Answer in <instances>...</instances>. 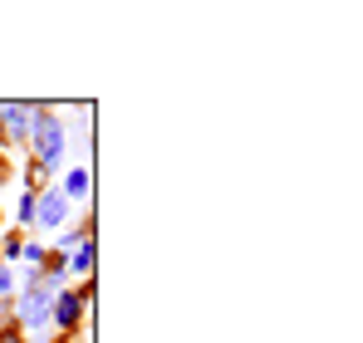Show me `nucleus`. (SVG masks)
I'll return each instance as SVG.
<instances>
[{
  "label": "nucleus",
  "mask_w": 363,
  "mask_h": 343,
  "mask_svg": "<svg viewBox=\"0 0 363 343\" xmlns=\"http://www.w3.org/2000/svg\"><path fill=\"white\" fill-rule=\"evenodd\" d=\"M0 230H5V211H0Z\"/></svg>",
  "instance_id": "nucleus-13"
},
{
  "label": "nucleus",
  "mask_w": 363,
  "mask_h": 343,
  "mask_svg": "<svg viewBox=\"0 0 363 343\" xmlns=\"http://www.w3.org/2000/svg\"><path fill=\"white\" fill-rule=\"evenodd\" d=\"M0 343H30V334H25L15 319H10V324H0Z\"/></svg>",
  "instance_id": "nucleus-9"
},
{
  "label": "nucleus",
  "mask_w": 363,
  "mask_h": 343,
  "mask_svg": "<svg viewBox=\"0 0 363 343\" xmlns=\"http://www.w3.org/2000/svg\"><path fill=\"white\" fill-rule=\"evenodd\" d=\"M10 319H15V304H10V299H0V324H10Z\"/></svg>",
  "instance_id": "nucleus-11"
},
{
  "label": "nucleus",
  "mask_w": 363,
  "mask_h": 343,
  "mask_svg": "<svg viewBox=\"0 0 363 343\" xmlns=\"http://www.w3.org/2000/svg\"><path fill=\"white\" fill-rule=\"evenodd\" d=\"M20 250H25V230H0V255H5V265L20 260Z\"/></svg>",
  "instance_id": "nucleus-7"
},
{
  "label": "nucleus",
  "mask_w": 363,
  "mask_h": 343,
  "mask_svg": "<svg viewBox=\"0 0 363 343\" xmlns=\"http://www.w3.org/2000/svg\"><path fill=\"white\" fill-rule=\"evenodd\" d=\"M64 211H69L64 191H60V186H45V191H40V201H35V226H45V230L64 226Z\"/></svg>",
  "instance_id": "nucleus-4"
},
{
  "label": "nucleus",
  "mask_w": 363,
  "mask_h": 343,
  "mask_svg": "<svg viewBox=\"0 0 363 343\" xmlns=\"http://www.w3.org/2000/svg\"><path fill=\"white\" fill-rule=\"evenodd\" d=\"M60 191H64V201H89V191H94V172H89V167H74L60 181Z\"/></svg>",
  "instance_id": "nucleus-5"
},
{
  "label": "nucleus",
  "mask_w": 363,
  "mask_h": 343,
  "mask_svg": "<svg viewBox=\"0 0 363 343\" xmlns=\"http://www.w3.org/2000/svg\"><path fill=\"white\" fill-rule=\"evenodd\" d=\"M10 289H15V270L0 260V299H10Z\"/></svg>",
  "instance_id": "nucleus-10"
},
{
  "label": "nucleus",
  "mask_w": 363,
  "mask_h": 343,
  "mask_svg": "<svg viewBox=\"0 0 363 343\" xmlns=\"http://www.w3.org/2000/svg\"><path fill=\"white\" fill-rule=\"evenodd\" d=\"M55 343H79V334H60V339H55Z\"/></svg>",
  "instance_id": "nucleus-12"
},
{
  "label": "nucleus",
  "mask_w": 363,
  "mask_h": 343,
  "mask_svg": "<svg viewBox=\"0 0 363 343\" xmlns=\"http://www.w3.org/2000/svg\"><path fill=\"white\" fill-rule=\"evenodd\" d=\"M94 309V280H79L74 289H60L55 294V309H50V324H60V334H79L84 319Z\"/></svg>",
  "instance_id": "nucleus-2"
},
{
  "label": "nucleus",
  "mask_w": 363,
  "mask_h": 343,
  "mask_svg": "<svg viewBox=\"0 0 363 343\" xmlns=\"http://www.w3.org/2000/svg\"><path fill=\"white\" fill-rule=\"evenodd\" d=\"M0 128H5V137L15 147H25L30 142V128H35V108L30 103H0Z\"/></svg>",
  "instance_id": "nucleus-3"
},
{
  "label": "nucleus",
  "mask_w": 363,
  "mask_h": 343,
  "mask_svg": "<svg viewBox=\"0 0 363 343\" xmlns=\"http://www.w3.org/2000/svg\"><path fill=\"white\" fill-rule=\"evenodd\" d=\"M25 147H30V162L45 167V172L64 157V123L50 113L45 103L35 108V128H30V142H25Z\"/></svg>",
  "instance_id": "nucleus-1"
},
{
  "label": "nucleus",
  "mask_w": 363,
  "mask_h": 343,
  "mask_svg": "<svg viewBox=\"0 0 363 343\" xmlns=\"http://www.w3.org/2000/svg\"><path fill=\"white\" fill-rule=\"evenodd\" d=\"M35 201H40V191H25V196H20V226L25 230L35 226Z\"/></svg>",
  "instance_id": "nucleus-8"
},
{
  "label": "nucleus",
  "mask_w": 363,
  "mask_h": 343,
  "mask_svg": "<svg viewBox=\"0 0 363 343\" xmlns=\"http://www.w3.org/2000/svg\"><path fill=\"white\" fill-rule=\"evenodd\" d=\"M69 270H74L79 280H94V240L74 245V255H69Z\"/></svg>",
  "instance_id": "nucleus-6"
}]
</instances>
